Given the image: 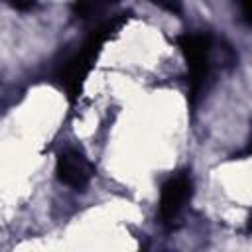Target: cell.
Returning a JSON list of instances; mask_svg holds the SVG:
<instances>
[{
	"mask_svg": "<svg viewBox=\"0 0 252 252\" xmlns=\"http://www.w3.org/2000/svg\"><path fill=\"white\" fill-rule=\"evenodd\" d=\"M112 2H116V0H75L73 12H75V16H79V18H89L91 14L102 10L104 6L112 4Z\"/></svg>",
	"mask_w": 252,
	"mask_h": 252,
	"instance_id": "obj_5",
	"label": "cell"
},
{
	"mask_svg": "<svg viewBox=\"0 0 252 252\" xmlns=\"http://www.w3.org/2000/svg\"><path fill=\"white\" fill-rule=\"evenodd\" d=\"M177 47L181 49L183 57H185V63H187V71H189V94H191V100H195L205 83H207V77L211 73V47H213V41H211V35L209 33H203V32H187V33H181L177 39Z\"/></svg>",
	"mask_w": 252,
	"mask_h": 252,
	"instance_id": "obj_2",
	"label": "cell"
},
{
	"mask_svg": "<svg viewBox=\"0 0 252 252\" xmlns=\"http://www.w3.org/2000/svg\"><path fill=\"white\" fill-rule=\"evenodd\" d=\"M246 154H252V136H250V142H248V150H246Z\"/></svg>",
	"mask_w": 252,
	"mask_h": 252,
	"instance_id": "obj_9",
	"label": "cell"
},
{
	"mask_svg": "<svg viewBox=\"0 0 252 252\" xmlns=\"http://www.w3.org/2000/svg\"><path fill=\"white\" fill-rule=\"evenodd\" d=\"M12 8H16V10H22V12H26V10H32L33 8V0H6Z\"/></svg>",
	"mask_w": 252,
	"mask_h": 252,
	"instance_id": "obj_8",
	"label": "cell"
},
{
	"mask_svg": "<svg viewBox=\"0 0 252 252\" xmlns=\"http://www.w3.org/2000/svg\"><path fill=\"white\" fill-rule=\"evenodd\" d=\"M238 6L242 12V18L252 26V0H238Z\"/></svg>",
	"mask_w": 252,
	"mask_h": 252,
	"instance_id": "obj_7",
	"label": "cell"
},
{
	"mask_svg": "<svg viewBox=\"0 0 252 252\" xmlns=\"http://www.w3.org/2000/svg\"><path fill=\"white\" fill-rule=\"evenodd\" d=\"M191 197V179L185 171L171 175L159 193V219L163 222H173L183 211L187 199Z\"/></svg>",
	"mask_w": 252,
	"mask_h": 252,
	"instance_id": "obj_4",
	"label": "cell"
},
{
	"mask_svg": "<svg viewBox=\"0 0 252 252\" xmlns=\"http://www.w3.org/2000/svg\"><path fill=\"white\" fill-rule=\"evenodd\" d=\"M150 2L169 14H175V16L181 14V10H183V0H150Z\"/></svg>",
	"mask_w": 252,
	"mask_h": 252,
	"instance_id": "obj_6",
	"label": "cell"
},
{
	"mask_svg": "<svg viewBox=\"0 0 252 252\" xmlns=\"http://www.w3.org/2000/svg\"><path fill=\"white\" fill-rule=\"evenodd\" d=\"M248 230H250V232H252V215H250V217H248Z\"/></svg>",
	"mask_w": 252,
	"mask_h": 252,
	"instance_id": "obj_10",
	"label": "cell"
},
{
	"mask_svg": "<svg viewBox=\"0 0 252 252\" xmlns=\"http://www.w3.org/2000/svg\"><path fill=\"white\" fill-rule=\"evenodd\" d=\"M55 173L57 179L61 183H65L71 189H85L91 179H93V165L91 161L85 158V154L73 146L63 148L57 154V161H55Z\"/></svg>",
	"mask_w": 252,
	"mask_h": 252,
	"instance_id": "obj_3",
	"label": "cell"
},
{
	"mask_svg": "<svg viewBox=\"0 0 252 252\" xmlns=\"http://www.w3.org/2000/svg\"><path fill=\"white\" fill-rule=\"evenodd\" d=\"M124 20L126 18L120 16V18H112V20L104 22L102 26H98L87 37V41L81 45V49L63 63V67L59 71V81L63 83V87H65V91L69 93L71 98H77L81 94L83 85H85V81H87V77L93 69V63H94L96 55L100 53L102 45L122 28Z\"/></svg>",
	"mask_w": 252,
	"mask_h": 252,
	"instance_id": "obj_1",
	"label": "cell"
}]
</instances>
